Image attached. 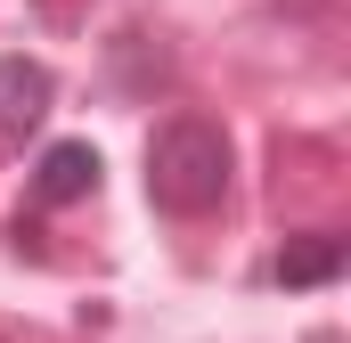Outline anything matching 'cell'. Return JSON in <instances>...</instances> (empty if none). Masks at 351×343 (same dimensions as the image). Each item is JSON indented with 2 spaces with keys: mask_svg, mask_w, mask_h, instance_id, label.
<instances>
[{
  "mask_svg": "<svg viewBox=\"0 0 351 343\" xmlns=\"http://www.w3.org/2000/svg\"><path fill=\"white\" fill-rule=\"evenodd\" d=\"M0 343H16V335H8V327H0Z\"/></svg>",
  "mask_w": 351,
  "mask_h": 343,
  "instance_id": "cell-5",
  "label": "cell"
},
{
  "mask_svg": "<svg viewBox=\"0 0 351 343\" xmlns=\"http://www.w3.org/2000/svg\"><path fill=\"white\" fill-rule=\"evenodd\" d=\"M147 196H156V213H172V221L221 213V196H229V131L204 123V115H172V123L147 139Z\"/></svg>",
  "mask_w": 351,
  "mask_h": 343,
  "instance_id": "cell-1",
  "label": "cell"
},
{
  "mask_svg": "<svg viewBox=\"0 0 351 343\" xmlns=\"http://www.w3.org/2000/svg\"><path fill=\"white\" fill-rule=\"evenodd\" d=\"M49 66L41 58H0V156H25V139L49 123Z\"/></svg>",
  "mask_w": 351,
  "mask_h": 343,
  "instance_id": "cell-2",
  "label": "cell"
},
{
  "mask_svg": "<svg viewBox=\"0 0 351 343\" xmlns=\"http://www.w3.org/2000/svg\"><path fill=\"white\" fill-rule=\"evenodd\" d=\"M269 278H278V286H327V278H343V237H327V229L286 237V254H278Z\"/></svg>",
  "mask_w": 351,
  "mask_h": 343,
  "instance_id": "cell-4",
  "label": "cell"
},
{
  "mask_svg": "<svg viewBox=\"0 0 351 343\" xmlns=\"http://www.w3.org/2000/svg\"><path fill=\"white\" fill-rule=\"evenodd\" d=\"M98 172L106 164H98L90 139H58L33 172V204H82V196H98Z\"/></svg>",
  "mask_w": 351,
  "mask_h": 343,
  "instance_id": "cell-3",
  "label": "cell"
}]
</instances>
